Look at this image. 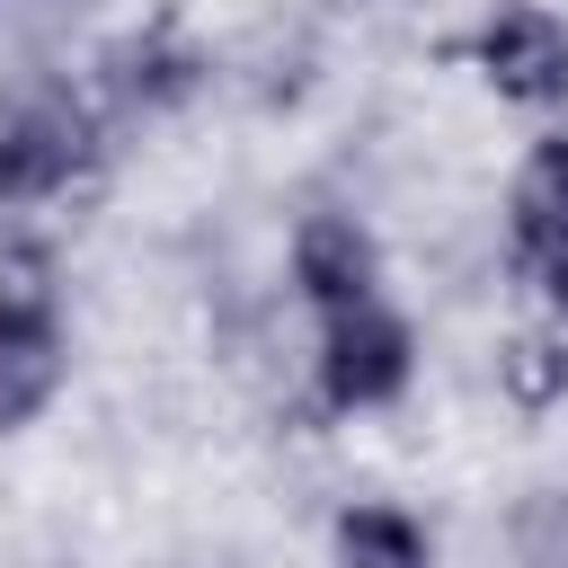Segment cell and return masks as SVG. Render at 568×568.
<instances>
[{
    "label": "cell",
    "instance_id": "1",
    "mask_svg": "<svg viewBox=\"0 0 568 568\" xmlns=\"http://www.w3.org/2000/svg\"><path fill=\"white\" fill-rule=\"evenodd\" d=\"M71 390V266L44 231L0 240V444L53 417Z\"/></svg>",
    "mask_w": 568,
    "mask_h": 568
},
{
    "label": "cell",
    "instance_id": "2",
    "mask_svg": "<svg viewBox=\"0 0 568 568\" xmlns=\"http://www.w3.org/2000/svg\"><path fill=\"white\" fill-rule=\"evenodd\" d=\"M106 115L89 98V80H18L0 98V213L27 222V213H53L71 204L98 160H106Z\"/></svg>",
    "mask_w": 568,
    "mask_h": 568
},
{
    "label": "cell",
    "instance_id": "3",
    "mask_svg": "<svg viewBox=\"0 0 568 568\" xmlns=\"http://www.w3.org/2000/svg\"><path fill=\"white\" fill-rule=\"evenodd\" d=\"M417 320L373 293V302H346V311H320L311 320V408L355 426V417H390L408 390H417Z\"/></svg>",
    "mask_w": 568,
    "mask_h": 568
},
{
    "label": "cell",
    "instance_id": "4",
    "mask_svg": "<svg viewBox=\"0 0 568 568\" xmlns=\"http://www.w3.org/2000/svg\"><path fill=\"white\" fill-rule=\"evenodd\" d=\"M462 71L515 106V115H568V9L550 0H488L470 27H462Z\"/></svg>",
    "mask_w": 568,
    "mask_h": 568
},
{
    "label": "cell",
    "instance_id": "5",
    "mask_svg": "<svg viewBox=\"0 0 568 568\" xmlns=\"http://www.w3.org/2000/svg\"><path fill=\"white\" fill-rule=\"evenodd\" d=\"M204 89H213V53L178 18H142V27L106 36L89 62V98L106 124H160V115L195 106Z\"/></svg>",
    "mask_w": 568,
    "mask_h": 568
},
{
    "label": "cell",
    "instance_id": "6",
    "mask_svg": "<svg viewBox=\"0 0 568 568\" xmlns=\"http://www.w3.org/2000/svg\"><path fill=\"white\" fill-rule=\"evenodd\" d=\"M284 284L293 302L320 320V311H346V302H373L390 293V257H382V231L355 213V204H302L293 231H284Z\"/></svg>",
    "mask_w": 568,
    "mask_h": 568
},
{
    "label": "cell",
    "instance_id": "7",
    "mask_svg": "<svg viewBox=\"0 0 568 568\" xmlns=\"http://www.w3.org/2000/svg\"><path fill=\"white\" fill-rule=\"evenodd\" d=\"M497 222H506V266H515V275H524L532 257L568 248V124H559V115L515 151L506 195H497Z\"/></svg>",
    "mask_w": 568,
    "mask_h": 568
},
{
    "label": "cell",
    "instance_id": "8",
    "mask_svg": "<svg viewBox=\"0 0 568 568\" xmlns=\"http://www.w3.org/2000/svg\"><path fill=\"white\" fill-rule=\"evenodd\" d=\"M320 541L328 568H444V541L408 497H346Z\"/></svg>",
    "mask_w": 568,
    "mask_h": 568
},
{
    "label": "cell",
    "instance_id": "9",
    "mask_svg": "<svg viewBox=\"0 0 568 568\" xmlns=\"http://www.w3.org/2000/svg\"><path fill=\"white\" fill-rule=\"evenodd\" d=\"M497 390H506V408L550 417V408L568 399V328L532 311V320H524V328L497 346Z\"/></svg>",
    "mask_w": 568,
    "mask_h": 568
},
{
    "label": "cell",
    "instance_id": "10",
    "mask_svg": "<svg viewBox=\"0 0 568 568\" xmlns=\"http://www.w3.org/2000/svg\"><path fill=\"white\" fill-rule=\"evenodd\" d=\"M506 559L515 568H568V479H532L506 506Z\"/></svg>",
    "mask_w": 568,
    "mask_h": 568
}]
</instances>
